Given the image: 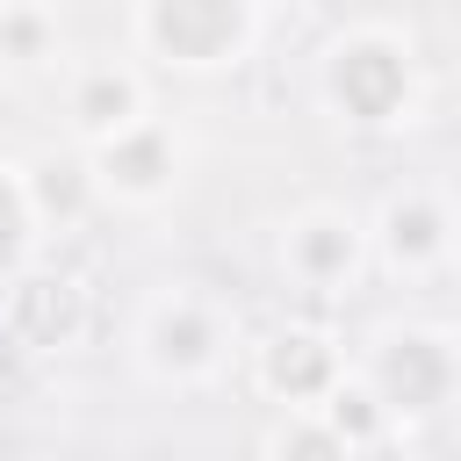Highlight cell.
Wrapping results in <instances>:
<instances>
[{
	"instance_id": "9",
	"label": "cell",
	"mask_w": 461,
	"mask_h": 461,
	"mask_svg": "<svg viewBox=\"0 0 461 461\" xmlns=\"http://www.w3.org/2000/svg\"><path fill=\"white\" fill-rule=\"evenodd\" d=\"M339 432H367V396H346L339 403Z\"/></svg>"
},
{
	"instance_id": "8",
	"label": "cell",
	"mask_w": 461,
	"mask_h": 461,
	"mask_svg": "<svg viewBox=\"0 0 461 461\" xmlns=\"http://www.w3.org/2000/svg\"><path fill=\"white\" fill-rule=\"evenodd\" d=\"M281 461H339V439L331 432H288L281 439Z\"/></svg>"
},
{
	"instance_id": "6",
	"label": "cell",
	"mask_w": 461,
	"mask_h": 461,
	"mask_svg": "<svg viewBox=\"0 0 461 461\" xmlns=\"http://www.w3.org/2000/svg\"><path fill=\"white\" fill-rule=\"evenodd\" d=\"M108 173H122L130 187H151V180H158V144L144 137V144H130V151H108Z\"/></svg>"
},
{
	"instance_id": "7",
	"label": "cell",
	"mask_w": 461,
	"mask_h": 461,
	"mask_svg": "<svg viewBox=\"0 0 461 461\" xmlns=\"http://www.w3.org/2000/svg\"><path fill=\"white\" fill-rule=\"evenodd\" d=\"M389 230H396V252H425L432 245V209H396Z\"/></svg>"
},
{
	"instance_id": "3",
	"label": "cell",
	"mask_w": 461,
	"mask_h": 461,
	"mask_svg": "<svg viewBox=\"0 0 461 461\" xmlns=\"http://www.w3.org/2000/svg\"><path fill=\"white\" fill-rule=\"evenodd\" d=\"M382 382H389V396L396 403H432L439 396V353H432V339H396V353L382 360Z\"/></svg>"
},
{
	"instance_id": "4",
	"label": "cell",
	"mask_w": 461,
	"mask_h": 461,
	"mask_svg": "<svg viewBox=\"0 0 461 461\" xmlns=\"http://www.w3.org/2000/svg\"><path fill=\"white\" fill-rule=\"evenodd\" d=\"M267 375H274L281 389H317V382H324V346H317V339H281L274 360H267Z\"/></svg>"
},
{
	"instance_id": "2",
	"label": "cell",
	"mask_w": 461,
	"mask_h": 461,
	"mask_svg": "<svg viewBox=\"0 0 461 461\" xmlns=\"http://www.w3.org/2000/svg\"><path fill=\"white\" fill-rule=\"evenodd\" d=\"M339 94L353 101V115L382 122L403 94V65L382 50V43H360V50H339Z\"/></svg>"
},
{
	"instance_id": "10",
	"label": "cell",
	"mask_w": 461,
	"mask_h": 461,
	"mask_svg": "<svg viewBox=\"0 0 461 461\" xmlns=\"http://www.w3.org/2000/svg\"><path fill=\"white\" fill-rule=\"evenodd\" d=\"M14 230H22V216H14V202H7V187H0V259L14 252Z\"/></svg>"
},
{
	"instance_id": "5",
	"label": "cell",
	"mask_w": 461,
	"mask_h": 461,
	"mask_svg": "<svg viewBox=\"0 0 461 461\" xmlns=\"http://www.w3.org/2000/svg\"><path fill=\"white\" fill-rule=\"evenodd\" d=\"M122 108H130V86H122V79H94V86L79 94V115H86L94 130H108V122H122Z\"/></svg>"
},
{
	"instance_id": "1",
	"label": "cell",
	"mask_w": 461,
	"mask_h": 461,
	"mask_svg": "<svg viewBox=\"0 0 461 461\" xmlns=\"http://www.w3.org/2000/svg\"><path fill=\"white\" fill-rule=\"evenodd\" d=\"M238 36V0H158V43L173 58H216Z\"/></svg>"
}]
</instances>
